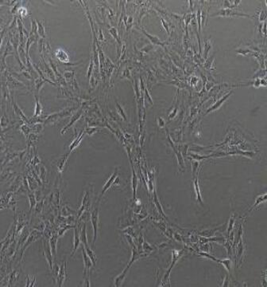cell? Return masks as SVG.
<instances>
[{"label":"cell","instance_id":"1","mask_svg":"<svg viewBox=\"0 0 267 287\" xmlns=\"http://www.w3.org/2000/svg\"><path fill=\"white\" fill-rule=\"evenodd\" d=\"M91 222H92L93 231H94V237H93V242H92V247H94L95 242L97 238V234H98V223H99V208L96 206L93 212L91 214Z\"/></svg>","mask_w":267,"mask_h":287},{"label":"cell","instance_id":"2","mask_svg":"<svg viewBox=\"0 0 267 287\" xmlns=\"http://www.w3.org/2000/svg\"><path fill=\"white\" fill-rule=\"evenodd\" d=\"M214 15H220V16H243V17H250V15L245 13H241L236 10L232 9V8H226V9L220 10L217 13L213 14Z\"/></svg>","mask_w":267,"mask_h":287},{"label":"cell","instance_id":"3","mask_svg":"<svg viewBox=\"0 0 267 287\" xmlns=\"http://www.w3.org/2000/svg\"><path fill=\"white\" fill-rule=\"evenodd\" d=\"M43 247H44V255H45V257L47 260L48 264L49 265V267H50L51 270H53V253H52V250H51V246L49 242H43Z\"/></svg>","mask_w":267,"mask_h":287},{"label":"cell","instance_id":"4","mask_svg":"<svg viewBox=\"0 0 267 287\" xmlns=\"http://www.w3.org/2000/svg\"><path fill=\"white\" fill-rule=\"evenodd\" d=\"M117 176H118V168H116V169H115V172H113L112 175H111V176H110L109 179H107V182L105 183V184L104 185V187H103V190H102L101 193H100V197H99V200L98 201L100 200V199H101L102 197L104 196V195L105 194L106 191H107V190H108V189H109L110 187H111V186H112L113 184L115 183V181L116 180Z\"/></svg>","mask_w":267,"mask_h":287},{"label":"cell","instance_id":"5","mask_svg":"<svg viewBox=\"0 0 267 287\" xmlns=\"http://www.w3.org/2000/svg\"><path fill=\"white\" fill-rule=\"evenodd\" d=\"M181 254H182V251H174L173 252V261H172V264L170 266V267L169 268V270H167V272L166 273L165 276H164L163 278V281L166 282V280H169V275H170V272H171V270L173 269V267L175 265L176 262L179 259V258L181 256Z\"/></svg>","mask_w":267,"mask_h":287},{"label":"cell","instance_id":"6","mask_svg":"<svg viewBox=\"0 0 267 287\" xmlns=\"http://www.w3.org/2000/svg\"><path fill=\"white\" fill-rule=\"evenodd\" d=\"M82 254H83V260H84V276H86L87 272L92 268V266H94L93 265V263H92V261L91 260V259L89 258V256L88 255L86 252V250H85L84 246H83L82 248Z\"/></svg>","mask_w":267,"mask_h":287},{"label":"cell","instance_id":"7","mask_svg":"<svg viewBox=\"0 0 267 287\" xmlns=\"http://www.w3.org/2000/svg\"><path fill=\"white\" fill-rule=\"evenodd\" d=\"M64 77L66 81L70 82V83L72 84V85L73 87H75L76 89H79V87H78L77 83H76V79H75V74H74V71L64 70Z\"/></svg>","mask_w":267,"mask_h":287},{"label":"cell","instance_id":"8","mask_svg":"<svg viewBox=\"0 0 267 287\" xmlns=\"http://www.w3.org/2000/svg\"><path fill=\"white\" fill-rule=\"evenodd\" d=\"M66 262H64L60 267V270H59V273H58V276H57V278H56V282L58 283L59 286H61L63 284V282L64 281V279L66 278Z\"/></svg>","mask_w":267,"mask_h":287},{"label":"cell","instance_id":"9","mask_svg":"<svg viewBox=\"0 0 267 287\" xmlns=\"http://www.w3.org/2000/svg\"><path fill=\"white\" fill-rule=\"evenodd\" d=\"M82 114H83V109H80V110H78V112L76 113V114H74V115L72 116V117L71 120H70V121L68 122V125H66V126L64 127V128H63V129L61 130V134L64 133V132H66V130H67V129H69V127H71L72 125H73L74 123H75L76 121H78V120H79L80 118V117L82 116Z\"/></svg>","mask_w":267,"mask_h":287},{"label":"cell","instance_id":"10","mask_svg":"<svg viewBox=\"0 0 267 287\" xmlns=\"http://www.w3.org/2000/svg\"><path fill=\"white\" fill-rule=\"evenodd\" d=\"M232 94V92H230L229 93H227L226 95H224V96H223L222 98H220V100H219L218 101L216 102V103H215V104L213 105L212 106L211 108H209L207 110V112H206V114H209V113H211V112L214 111V110L218 109L219 108H220V106H221L223 104H224V102L225 101L227 100V99H228V97H229V96H231Z\"/></svg>","mask_w":267,"mask_h":287},{"label":"cell","instance_id":"11","mask_svg":"<svg viewBox=\"0 0 267 287\" xmlns=\"http://www.w3.org/2000/svg\"><path fill=\"white\" fill-rule=\"evenodd\" d=\"M88 194H89L88 191H87V192L85 193L79 211H78L77 219H79V218L80 217L81 215H82V214H83L84 212L85 211V209L88 207V205H89V195Z\"/></svg>","mask_w":267,"mask_h":287},{"label":"cell","instance_id":"12","mask_svg":"<svg viewBox=\"0 0 267 287\" xmlns=\"http://www.w3.org/2000/svg\"><path fill=\"white\" fill-rule=\"evenodd\" d=\"M130 267V266H126V269H125V270H123V271H122V272L121 273L119 276H117L116 278H115V281H114L115 286L119 287L121 285H122V283L123 282V281H124L125 278H126V274H127L128 270H129Z\"/></svg>","mask_w":267,"mask_h":287},{"label":"cell","instance_id":"13","mask_svg":"<svg viewBox=\"0 0 267 287\" xmlns=\"http://www.w3.org/2000/svg\"><path fill=\"white\" fill-rule=\"evenodd\" d=\"M80 230L77 228L74 229V240H73V250H72V256L76 253V251L79 246L80 243Z\"/></svg>","mask_w":267,"mask_h":287},{"label":"cell","instance_id":"14","mask_svg":"<svg viewBox=\"0 0 267 287\" xmlns=\"http://www.w3.org/2000/svg\"><path fill=\"white\" fill-rule=\"evenodd\" d=\"M45 82H49V83H51L52 85H56V83H54V82H53V81H51L50 80H49V79H43L42 78H37L35 81H34V86H35L36 90L38 91V92H39Z\"/></svg>","mask_w":267,"mask_h":287},{"label":"cell","instance_id":"15","mask_svg":"<svg viewBox=\"0 0 267 287\" xmlns=\"http://www.w3.org/2000/svg\"><path fill=\"white\" fill-rule=\"evenodd\" d=\"M142 32L145 34L146 37H147L150 40V42H152V43L155 44V45H162V46H163V47L166 45V43H165V42H162V41H161V40L158 38V37H156V36L152 35V34H150L149 33H147L146 31H145L144 30H142Z\"/></svg>","mask_w":267,"mask_h":287},{"label":"cell","instance_id":"16","mask_svg":"<svg viewBox=\"0 0 267 287\" xmlns=\"http://www.w3.org/2000/svg\"><path fill=\"white\" fill-rule=\"evenodd\" d=\"M56 57H57V59H58L60 62H64V65L68 64V62H69L68 54L66 53L64 50H63V49H58V50H56Z\"/></svg>","mask_w":267,"mask_h":287},{"label":"cell","instance_id":"17","mask_svg":"<svg viewBox=\"0 0 267 287\" xmlns=\"http://www.w3.org/2000/svg\"><path fill=\"white\" fill-rule=\"evenodd\" d=\"M42 61H43V63H44V73H45V74H46V75H47L49 78H50V79H52L53 81H56V75H55L53 70H52V68H51L50 66H49L47 63L45 62L43 58H42Z\"/></svg>","mask_w":267,"mask_h":287},{"label":"cell","instance_id":"18","mask_svg":"<svg viewBox=\"0 0 267 287\" xmlns=\"http://www.w3.org/2000/svg\"><path fill=\"white\" fill-rule=\"evenodd\" d=\"M70 153L71 152L67 153V154H65V155L62 156L61 158L59 159V161H58V162H57L56 166H57V169H58V171L60 172H62L63 170H64V165H65L66 162H67V160H68V156L70 155Z\"/></svg>","mask_w":267,"mask_h":287},{"label":"cell","instance_id":"19","mask_svg":"<svg viewBox=\"0 0 267 287\" xmlns=\"http://www.w3.org/2000/svg\"><path fill=\"white\" fill-rule=\"evenodd\" d=\"M194 189H195V192H196V199H197L198 202L199 203L203 205V199H202V196H201V193H200V190H199V183H198V179L197 178H195L194 179Z\"/></svg>","mask_w":267,"mask_h":287},{"label":"cell","instance_id":"20","mask_svg":"<svg viewBox=\"0 0 267 287\" xmlns=\"http://www.w3.org/2000/svg\"><path fill=\"white\" fill-rule=\"evenodd\" d=\"M80 240L81 242H83L84 246V247L88 246V238H87V227L85 223L84 224L82 228L80 229Z\"/></svg>","mask_w":267,"mask_h":287},{"label":"cell","instance_id":"21","mask_svg":"<svg viewBox=\"0 0 267 287\" xmlns=\"http://www.w3.org/2000/svg\"><path fill=\"white\" fill-rule=\"evenodd\" d=\"M84 134H85V132H84V133H83V132H82L80 133V134L79 136H77V137L76 138V139L73 140V141L72 142V144H70V146H69L70 152H72L74 149H75L76 148L78 145H79L80 143V141H81V140L83 139Z\"/></svg>","mask_w":267,"mask_h":287},{"label":"cell","instance_id":"22","mask_svg":"<svg viewBox=\"0 0 267 287\" xmlns=\"http://www.w3.org/2000/svg\"><path fill=\"white\" fill-rule=\"evenodd\" d=\"M138 177L136 175L135 172L132 169V188H133V195H134V199L136 197V193H137V187H138Z\"/></svg>","mask_w":267,"mask_h":287},{"label":"cell","instance_id":"23","mask_svg":"<svg viewBox=\"0 0 267 287\" xmlns=\"http://www.w3.org/2000/svg\"><path fill=\"white\" fill-rule=\"evenodd\" d=\"M49 244H50L51 250H52V253H53V258H56V244H57V235L54 234V235H53V236L51 237L50 240H49Z\"/></svg>","mask_w":267,"mask_h":287},{"label":"cell","instance_id":"24","mask_svg":"<svg viewBox=\"0 0 267 287\" xmlns=\"http://www.w3.org/2000/svg\"><path fill=\"white\" fill-rule=\"evenodd\" d=\"M13 107H14V110L15 114L20 116V117H22V119L24 120V121L27 123H30V121L28 120V118L25 116V114H23V112L22 111L21 109L18 106L17 103H16L15 101H13Z\"/></svg>","mask_w":267,"mask_h":287},{"label":"cell","instance_id":"25","mask_svg":"<svg viewBox=\"0 0 267 287\" xmlns=\"http://www.w3.org/2000/svg\"><path fill=\"white\" fill-rule=\"evenodd\" d=\"M37 21V24H38V35L43 39L46 38V34H45V27H44L42 22L39 21V20H36Z\"/></svg>","mask_w":267,"mask_h":287},{"label":"cell","instance_id":"26","mask_svg":"<svg viewBox=\"0 0 267 287\" xmlns=\"http://www.w3.org/2000/svg\"><path fill=\"white\" fill-rule=\"evenodd\" d=\"M35 100H36V106H35V111H34V117H38L42 114V106L40 103V101L38 99V96L35 95Z\"/></svg>","mask_w":267,"mask_h":287},{"label":"cell","instance_id":"27","mask_svg":"<svg viewBox=\"0 0 267 287\" xmlns=\"http://www.w3.org/2000/svg\"><path fill=\"white\" fill-rule=\"evenodd\" d=\"M38 235H41V234H38V232H34V233H33V234H31V235H30V237H29L28 239H27V242L25 243L24 246H23V249H22V251H21L22 255H23V254L24 253V251L26 250V248H27V246H28V245H30V244L31 243V242H34V241H35L36 238L38 237Z\"/></svg>","mask_w":267,"mask_h":287},{"label":"cell","instance_id":"28","mask_svg":"<svg viewBox=\"0 0 267 287\" xmlns=\"http://www.w3.org/2000/svg\"><path fill=\"white\" fill-rule=\"evenodd\" d=\"M265 200H266V194H265V193L263 195H258V196L256 198L255 201H254V205L252 206V208H251L250 211L254 209V208H255L257 206H258V205L261 204V203L265 202Z\"/></svg>","mask_w":267,"mask_h":287},{"label":"cell","instance_id":"29","mask_svg":"<svg viewBox=\"0 0 267 287\" xmlns=\"http://www.w3.org/2000/svg\"><path fill=\"white\" fill-rule=\"evenodd\" d=\"M139 258H140L139 252H138V251L135 248H133V249H132V257H131V259H130V262L129 263V264H128V266H131L132 263H133L134 262H135L136 260H138Z\"/></svg>","mask_w":267,"mask_h":287},{"label":"cell","instance_id":"30","mask_svg":"<svg viewBox=\"0 0 267 287\" xmlns=\"http://www.w3.org/2000/svg\"><path fill=\"white\" fill-rule=\"evenodd\" d=\"M115 104H116V109L117 112H118V114L123 118L124 121H126V120H127V118H126V113H125L124 109H123V108H122L117 101H115Z\"/></svg>","mask_w":267,"mask_h":287},{"label":"cell","instance_id":"31","mask_svg":"<svg viewBox=\"0 0 267 287\" xmlns=\"http://www.w3.org/2000/svg\"><path fill=\"white\" fill-rule=\"evenodd\" d=\"M172 146H173V149H174V151H175L176 155H177V160H178V163H179V165H180V166L181 167V168H184V159H183V156H182V155H181V153L180 152H177V150L176 149V148H175V147H174V146H173V144H172Z\"/></svg>","mask_w":267,"mask_h":287},{"label":"cell","instance_id":"32","mask_svg":"<svg viewBox=\"0 0 267 287\" xmlns=\"http://www.w3.org/2000/svg\"><path fill=\"white\" fill-rule=\"evenodd\" d=\"M84 248H85V250H86L87 254H88V255L89 256V258L91 259V260L92 261L93 265L95 266V265H96V255H95L94 252H93V251H92V250L90 249V247H89V246H87V247H84Z\"/></svg>","mask_w":267,"mask_h":287},{"label":"cell","instance_id":"33","mask_svg":"<svg viewBox=\"0 0 267 287\" xmlns=\"http://www.w3.org/2000/svg\"><path fill=\"white\" fill-rule=\"evenodd\" d=\"M154 203H155V205H156L157 208H158V212H159L161 214H162V216L166 217V215H165V214H164L163 209H162V205H161L160 203H159V201H158V196H157L156 193H154Z\"/></svg>","mask_w":267,"mask_h":287},{"label":"cell","instance_id":"34","mask_svg":"<svg viewBox=\"0 0 267 287\" xmlns=\"http://www.w3.org/2000/svg\"><path fill=\"white\" fill-rule=\"evenodd\" d=\"M109 33L113 36V37H114V38H115V39L116 40L118 43L121 44L120 39H119V35H118V31H117V30L115 28V27H111V29L109 30Z\"/></svg>","mask_w":267,"mask_h":287},{"label":"cell","instance_id":"35","mask_svg":"<svg viewBox=\"0 0 267 287\" xmlns=\"http://www.w3.org/2000/svg\"><path fill=\"white\" fill-rule=\"evenodd\" d=\"M219 263H220L221 264L224 265V266L225 267L226 269L228 270H231V264H232V262L230 259H224V260H219Z\"/></svg>","mask_w":267,"mask_h":287},{"label":"cell","instance_id":"36","mask_svg":"<svg viewBox=\"0 0 267 287\" xmlns=\"http://www.w3.org/2000/svg\"><path fill=\"white\" fill-rule=\"evenodd\" d=\"M29 197V200H30V211L34 208L36 204V199H35V195L34 194H29L28 195Z\"/></svg>","mask_w":267,"mask_h":287},{"label":"cell","instance_id":"37","mask_svg":"<svg viewBox=\"0 0 267 287\" xmlns=\"http://www.w3.org/2000/svg\"><path fill=\"white\" fill-rule=\"evenodd\" d=\"M94 60H93V58H90V63H89V67H88V78L90 79L91 75H92V70L94 69Z\"/></svg>","mask_w":267,"mask_h":287},{"label":"cell","instance_id":"38","mask_svg":"<svg viewBox=\"0 0 267 287\" xmlns=\"http://www.w3.org/2000/svg\"><path fill=\"white\" fill-rule=\"evenodd\" d=\"M212 44L209 40H206L205 41V49H204V58H207V54H208L209 50L211 49Z\"/></svg>","mask_w":267,"mask_h":287},{"label":"cell","instance_id":"39","mask_svg":"<svg viewBox=\"0 0 267 287\" xmlns=\"http://www.w3.org/2000/svg\"><path fill=\"white\" fill-rule=\"evenodd\" d=\"M198 166H199V161H192V176H193L194 179H195V176H196V171H197Z\"/></svg>","mask_w":267,"mask_h":287},{"label":"cell","instance_id":"40","mask_svg":"<svg viewBox=\"0 0 267 287\" xmlns=\"http://www.w3.org/2000/svg\"><path fill=\"white\" fill-rule=\"evenodd\" d=\"M21 130L23 131V132H24V134L26 135V136H28V134L30 133V130H31V129H30V127L27 126V125H23V126L21 127Z\"/></svg>","mask_w":267,"mask_h":287},{"label":"cell","instance_id":"41","mask_svg":"<svg viewBox=\"0 0 267 287\" xmlns=\"http://www.w3.org/2000/svg\"><path fill=\"white\" fill-rule=\"evenodd\" d=\"M243 243H242V242H241L239 245V247H238V258H239V259H240L241 256H242V255H243Z\"/></svg>","mask_w":267,"mask_h":287},{"label":"cell","instance_id":"42","mask_svg":"<svg viewBox=\"0 0 267 287\" xmlns=\"http://www.w3.org/2000/svg\"><path fill=\"white\" fill-rule=\"evenodd\" d=\"M201 12H200V11H198V14H197V21H198V27H199V32L200 33V30H201V26H200V24H201Z\"/></svg>","mask_w":267,"mask_h":287},{"label":"cell","instance_id":"43","mask_svg":"<svg viewBox=\"0 0 267 287\" xmlns=\"http://www.w3.org/2000/svg\"><path fill=\"white\" fill-rule=\"evenodd\" d=\"M144 92H145V96H146V98L147 100L149 101V102H150V103L151 105H153V104H154V102H153V100H152V98H151L150 95L149 94V92H148V89H147V88H146V89H145V90H144Z\"/></svg>","mask_w":267,"mask_h":287},{"label":"cell","instance_id":"44","mask_svg":"<svg viewBox=\"0 0 267 287\" xmlns=\"http://www.w3.org/2000/svg\"><path fill=\"white\" fill-rule=\"evenodd\" d=\"M200 255H201L202 256H203V257H205V258H207V259H212L213 261H215V262H217V263H219V259H216V258H215V257H213V256H212V255H208V254H205V253H200Z\"/></svg>","mask_w":267,"mask_h":287},{"label":"cell","instance_id":"45","mask_svg":"<svg viewBox=\"0 0 267 287\" xmlns=\"http://www.w3.org/2000/svg\"><path fill=\"white\" fill-rule=\"evenodd\" d=\"M72 227H72V226H66V227H64V228H62L61 230H59L58 235H59V236H61V235H62V234H64V232H65L66 230H68V229H69V228H72Z\"/></svg>","mask_w":267,"mask_h":287},{"label":"cell","instance_id":"46","mask_svg":"<svg viewBox=\"0 0 267 287\" xmlns=\"http://www.w3.org/2000/svg\"><path fill=\"white\" fill-rule=\"evenodd\" d=\"M122 74H123V76H122V78H124V77H126V78H130V70H128V69H126V70H125L124 71H123V73H122Z\"/></svg>","mask_w":267,"mask_h":287},{"label":"cell","instance_id":"47","mask_svg":"<svg viewBox=\"0 0 267 287\" xmlns=\"http://www.w3.org/2000/svg\"><path fill=\"white\" fill-rule=\"evenodd\" d=\"M233 225H234V219H233V218H231V219H230V223H229V228H228V234H229L230 232H231V230H232V228H233Z\"/></svg>","mask_w":267,"mask_h":287},{"label":"cell","instance_id":"48","mask_svg":"<svg viewBox=\"0 0 267 287\" xmlns=\"http://www.w3.org/2000/svg\"><path fill=\"white\" fill-rule=\"evenodd\" d=\"M31 279L30 276H28V278H27V286H33L34 285V283H35V281H33Z\"/></svg>","mask_w":267,"mask_h":287},{"label":"cell","instance_id":"49","mask_svg":"<svg viewBox=\"0 0 267 287\" xmlns=\"http://www.w3.org/2000/svg\"><path fill=\"white\" fill-rule=\"evenodd\" d=\"M162 24H163V27H165V28H166V31H167V33L168 34H169V25L167 24V23H166V22L165 21V20H164L163 19H162Z\"/></svg>","mask_w":267,"mask_h":287},{"label":"cell","instance_id":"50","mask_svg":"<svg viewBox=\"0 0 267 287\" xmlns=\"http://www.w3.org/2000/svg\"><path fill=\"white\" fill-rule=\"evenodd\" d=\"M158 125L160 127L165 126V121L162 119V117H158Z\"/></svg>","mask_w":267,"mask_h":287}]
</instances>
